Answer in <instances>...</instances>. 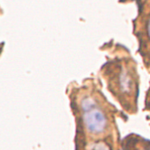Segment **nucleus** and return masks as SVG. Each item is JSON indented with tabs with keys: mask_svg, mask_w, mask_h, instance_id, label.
<instances>
[{
	"mask_svg": "<svg viewBox=\"0 0 150 150\" xmlns=\"http://www.w3.org/2000/svg\"><path fill=\"white\" fill-rule=\"evenodd\" d=\"M82 107L83 110L82 118L88 131L94 134L103 132L108 125L107 117L105 114L99 108H94L93 101L88 98L83 100Z\"/></svg>",
	"mask_w": 150,
	"mask_h": 150,
	"instance_id": "nucleus-1",
	"label": "nucleus"
},
{
	"mask_svg": "<svg viewBox=\"0 0 150 150\" xmlns=\"http://www.w3.org/2000/svg\"><path fill=\"white\" fill-rule=\"evenodd\" d=\"M148 35L150 38V19L149 21V23H148Z\"/></svg>",
	"mask_w": 150,
	"mask_h": 150,
	"instance_id": "nucleus-2",
	"label": "nucleus"
}]
</instances>
